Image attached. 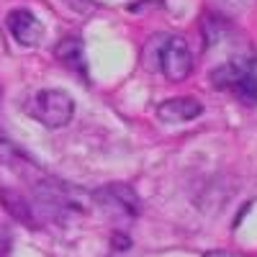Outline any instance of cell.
I'll use <instances>...</instances> for the list:
<instances>
[{
  "label": "cell",
  "mask_w": 257,
  "mask_h": 257,
  "mask_svg": "<svg viewBox=\"0 0 257 257\" xmlns=\"http://www.w3.org/2000/svg\"><path fill=\"white\" fill-rule=\"evenodd\" d=\"M144 59H152V67L173 82H183L193 72V54L180 36H155L144 52Z\"/></svg>",
  "instance_id": "obj_1"
},
{
  "label": "cell",
  "mask_w": 257,
  "mask_h": 257,
  "mask_svg": "<svg viewBox=\"0 0 257 257\" xmlns=\"http://www.w3.org/2000/svg\"><path fill=\"white\" fill-rule=\"evenodd\" d=\"M219 90H231L244 105H257V59H231L211 72Z\"/></svg>",
  "instance_id": "obj_2"
},
{
  "label": "cell",
  "mask_w": 257,
  "mask_h": 257,
  "mask_svg": "<svg viewBox=\"0 0 257 257\" xmlns=\"http://www.w3.org/2000/svg\"><path fill=\"white\" fill-rule=\"evenodd\" d=\"M29 113L41 121L47 128H59L67 126L75 116V100L64 90H41L31 98Z\"/></svg>",
  "instance_id": "obj_3"
},
{
  "label": "cell",
  "mask_w": 257,
  "mask_h": 257,
  "mask_svg": "<svg viewBox=\"0 0 257 257\" xmlns=\"http://www.w3.org/2000/svg\"><path fill=\"white\" fill-rule=\"evenodd\" d=\"M93 198L113 219H134L137 213H139V198H137V193L128 188V185H121V183H111V185L95 190Z\"/></svg>",
  "instance_id": "obj_4"
},
{
  "label": "cell",
  "mask_w": 257,
  "mask_h": 257,
  "mask_svg": "<svg viewBox=\"0 0 257 257\" xmlns=\"http://www.w3.org/2000/svg\"><path fill=\"white\" fill-rule=\"evenodd\" d=\"M6 26H8L11 36L18 41V44H24V47L39 44L41 36H44V26H41V21L29 8H13L6 16Z\"/></svg>",
  "instance_id": "obj_5"
},
{
  "label": "cell",
  "mask_w": 257,
  "mask_h": 257,
  "mask_svg": "<svg viewBox=\"0 0 257 257\" xmlns=\"http://www.w3.org/2000/svg\"><path fill=\"white\" fill-rule=\"evenodd\" d=\"M203 113V105L196 98H170L157 105V118L165 123H188Z\"/></svg>",
  "instance_id": "obj_6"
},
{
  "label": "cell",
  "mask_w": 257,
  "mask_h": 257,
  "mask_svg": "<svg viewBox=\"0 0 257 257\" xmlns=\"http://www.w3.org/2000/svg\"><path fill=\"white\" fill-rule=\"evenodd\" d=\"M0 201L6 203V208H8V213L16 219V221H24V224H29V226H34L36 221H34V206L21 196V193H16V190H11V188H0Z\"/></svg>",
  "instance_id": "obj_7"
},
{
  "label": "cell",
  "mask_w": 257,
  "mask_h": 257,
  "mask_svg": "<svg viewBox=\"0 0 257 257\" xmlns=\"http://www.w3.org/2000/svg\"><path fill=\"white\" fill-rule=\"evenodd\" d=\"M57 59L62 64H67L70 70L75 72H85V54H82V44H80V39L75 36H67V39H62L57 49H54Z\"/></svg>",
  "instance_id": "obj_8"
},
{
  "label": "cell",
  "mask_w": 257,
  "mask_h": 257,
  "mask_svg": "<svg viewBox=\"0 0 257 257\" xmlns=\"http://www.w3.org/2000/svg\"><path fill=\"white\" fill-rule=\"evenodd\" d=\"M64 3H67L72 11H77V13H88L95 3H93V0H64Z\"/></svg>",
  "instance_id": "obj_9"
},
{
  "label": "cell",
  "mask_w": 257,
  "mask_h": 257,
  "mask_svg": "<svg viewBox=\"0 0 257 257\" xmlns=\"http://www.w3.org/2000/svg\"><path fill=\"white\" fill-rule=\"evenodd\" d=\"M11 252V234L6 226H0V257H8Z\"/></svg>",
  "instance_id": "obj_10"
},
{
  "label": "cell",
  "mask_w": 257,
  "mask_h": 257,
  "mask_svg": "<svg viewBox=\"0 0 257 257\" xmlns=\"http://www.w3.org/2000/svg\"><path fill=\"white\" fill-rule=\"evenodd\" d=\"M206 257H244V254H237V252H208Z\"/></svg>",
  "instance_id": "obj_11"
},
{
  "label": "cell",
  "mask_w": 257,
  "mask_h": 257,
  "mask_svg": "<svg viewBox=\"0 0 257 257\" xmlns=\"http://www.w3.org/2000/svg\"><path fill=\"white\" fill-rule=\"evenodd\" d=\"M224 3H231V6H242V3H247V0H224Z\"/></svg>",
  "instance_id": "obj_12"
}]
</instances>
